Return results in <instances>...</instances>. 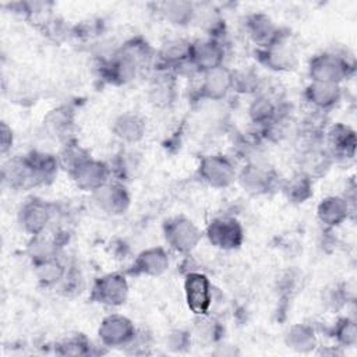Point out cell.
Segmentation results:
<instances>
[{
  "mask_svg": "<svg viewBox=\"0 0 357 357\" xmlns=\"http://www.w3.org/2000/svg\"><path fill=\"white\" fill-rule=\"evenodd\" d=\"M347 215V205L340 198H326L318 208L319 219L326 225H339Z\"/></svg>",
  "mask_w": 357,
  "mask_h": 357,
  "instance_id": "15",
  "label": "cell"
},
{
  "mask_svg": "<svg viewBox=\"0 0 357 357\" xmlns=\"http://www.w3.org/2000/svg\"><path fill=\"white\" fill-rule=\"evenodd\" d=\"M241 183L248 191H261L265 188V176L255 167H250L241 176Z\"/></svg>",
  "mask_w": 357,
  "mask_h": 357,
  "instance_id": "20",
  "label": "cell"
},
{
  "mask_svg": "<svg viewBox=\"0 0 357 357\" xmlns=\"http://www.w3.org/2000/svg\"><path fill=\"white\" fill-rule=\"evenodd\" d=\"M96 197L100 208L109 213H120L128 204V195L119 185H103L96 190Z\"/></svg>",
  "mask_w": 357,
  "mask_h": 357,
  "instance_id": "12",
  "label": "cell"
},
{
  "mask_svg": "<svg viewBox=\"0 0 357 357\" xmlns=\"http://www.w3.org/2000/svg\"><path fill=\"white\" fill-rule=\"evenodd\" d=\"M99 336L107 346H123L134 337V326L127 318L112 315L102 322Z\"/></svg>",
  "mask_w": 357,
  "mask_h": 357,
  "instance_id": "2",
  "label": "cell"
},
{
  "mask_svg": "<svg viewBox=\"0 0 357 357\" xmlns=\"http://www.w3.org/2000/svg\"><path fill=\"white\" fill-rule=\"evenodd\" d=\"M250 112L255 121H269L275 113V109H273V105L269 102V99L261 98L254 102Z\"/></svg>",
  "mask_w": 357,
  "mask_h": 357,
  "instance_id": "21",
  "label": "cell"
},
{
  "mask_svg": "<svg viewBox=\"0 0 357 357\" xmlns=\"http://www.w3.org/2000/svg\"><path fill=\"white\" fill-rule=\"evenodd\" d=\"M271 50L266 53V61L273 68H290L294 63V54L286 47H276L271 45Z\"/></svg>",
  "mask_w": 357,
  "mask_h": 357,
  "instance_id": "18",
  "label": "cell"
},
{
  "mask_svg": "<svg viewBox=\"0 0 357 357\" xmlns=\"http://www.w3.org/2000/svg\"><path fill=\"white\" fill-rule=\"evenodd\" d=\"M223 52L215 42H201L194 47H190V57L194 64L205 71L220 67Z\"/></svg>",
  "mask_w": 357,
  "mask_h": 357,
  "instance_id": "9",
  "label": "cell"
},
{
  "mask_svg": "<svg viewBox=\"0 0 357 357\" xmlns=\"http://www.w3.org/2000/svg\"><path fill=\"white\" fill-rule=\"evenodd\" d=\"M346 61L335 54H321L311 61L310 73L317 82L337 84L346 74Z\"/></svg>",
  "mask_w": 357,
  "mask_h": 357,
  "instance_id": "1",
  "label": "cell"
},
{
  "mask_svg": "<svg viewBox=\"0 0 357 357\" xmlns=\"http://www.w3.org/2000/svg\"><path fill=\"white\" fill-rule=\"evenodd\" d=\"M211 241L222 248L237 247L241 241V227L233 219H218L208 229Z\"/></svg>",
  "mask_w": 357,
  "mask_h": 357,
  "instance_id": "6",
  "label": "cell"
},
{
  "mask_svg": "<svg viewBox=\"0 0 357 357\" xmlns=\"http://www.w3.org/2000/svg\"><path fill=\"white\" fill-rule=\"evenodd\" d=\"M114 131L121 139L132 142V141H137L142 137L144 123L137 116L126 114V116H121L116 121Z\"/></svg>",
  "mask_w": 357,
  "mask_h": 357,
  "instance_id": "16",
  "label": "cell"
},
{
  "mask_svg": "<svg viewBox=\"0 0 357 357\" xmlns=\"http://www.w3.org/2000/svg\"><path fill=\"white\" fill-rule=\"evenodd\" d=\"M165 14L174 24H183L185 20L191 18V6L185 3H170L166 6Z\"/></svg>",
  "mask_w": 357,
  "mask_h": 357,
  "instance_id": "19",
  "label": "cell"
},
{
  "mask_svg": "<svg viewBox=\"0 0 357 357\" xmlns=\"http://www.w3.org/2000/svg\"><path fill=\"white\" fill-rule=\"evenodd\" d=\"M166 238L178 251H190L199 240L197 227L187 219L177 218L167 223Z\"/></svg>",
  "mask_w": 357,
  "mask_h": 357,
  "instance_id": "3",
  "label": "cell"
},
{
  "mask_svg": "<svg viewBox=\"0 0 357 357\" xmlns=\"http://www.w3.org/2000/svg\"><path fill=\"white\" fill-rule=\"evenodd\" d=\"M201 174L211 185L215 187H225L234 177L231 165L220 156H211L204 159L201 165Z\"/></svg>",
  "mask_w": 357,
  "mask_h": 357,
  "instance_id": "7",
  "label": "cell"
},
{
  "mask_svg": "<svg viewBox=\"0 0 357 357\" xmlns=\"http://www.w3.org/2000/svg\"><path fill=\"white\" fill-rule=\"evenodd\" d=\"M95 294L99 303L110 305L121 304L127 296V283L124 278L119 275H109L98 282L95 287Z\"/></svg>",
  "mask_w": 357,
  "mask_h": 357,
  "instance_id": "8",
  "label": "cell"
},
{
  "mask_svg": "<svg viewBox=\"0 0 357 357\" xmlns=\"http://www.w3.org/2000/svg\"><path fill=\"white\" fill-rule=\"evenodd\" d=\"M286 342H287L289 347H291L297 351H308V350L314 349L315 337H314V332L310 328L297 325L289 331V333L286 336Z\"/></svg>",
  "mask_w": 357,
  "mask_h": 357,
  "instance_id": "17",
  "label": "cell"
},
{
  "mask_svg": "<svg viewBox=\"0 0 357 357\" xmlns=\"http://www.w3.org/2000/svg\"><path fill=\"white\" fill-rule=\"evenodd\" d=\"M185 293L190 308L195 314H205L211 304L209 282L201 273H191L185 280Z\"/></svg>",
  "mask_w": 357,
  "mask_h": 357,
  "instance_id": "4",
  "label": "cell"
},
{
  "mask_svg": "<svg viewBox=\"0 0 357 357\" xmlns=\"http://www.w3.org/2000/svg\"><path fill=\"white\" fill-rule=\"evenodd\" d=\"M20 220L24 229L32 233L40 231L49 220V209L39 201H32L24 205L20 213Z\"/></svg>",
  "mask_w": 357,
  "mask_h": 357,
  "instance_id": "11",
  "label": "cell"
},
{
  "mask_svg": "<svg viewBox=\"0 0 357 357\" xmlns=\"http://www.w3.org/2000/svg\"><path fill=\"white\" fill-rule=\"evenodd\" d=\"M231 85H233V75L220 66L206 71L205 79L202 84V91L208 98L219 99L225 96V93L229 91Z\"/></svg>",
  "mask_w": 357,
  "mask_h": 357,
  "instance_id": "10",
  "label": "cell"
},
{
  "mask_svg": "<svg viewBox=\"0 0 357 357\" xmlns=\"http://www.w3.org/2000/svg\"><path fill=\"white\" fill-rule=\"evenodd\" d=\"M74 177L81 188L96 191L105 185L107 178V169L100 162L85 159L74 167Z\"/></svg>",
  "mask_w": 357,
  "mask_h": 357,
  "instance_id": "5",
  "label": "cell"
},
{
  "mask_svg": "<svg viewBox=\"0 0 357 357\" xmlns=\"http://www.w3.org/2000/svg\"><path fill=\"white\" fill-rule=\"evenodd\" d=\"M251 32H252V36L255 38V40L262 42V43L271 42V39L273 38V28H272L269 20H266V18L265 20L255 18Z\"/></svg>",
  "mask_w": 357,
  "mask_h": 357,
  "instance_id": "22",
  "label": "cell"
},
{
  "mask_svg": "<svg viewBox=\"0 0 357 357\" xmlns=\"http://www.w3.org/2000/svg\"><path fill=\"white\" fill-rule=\"evenodd\" d=\"M308 99L318 107H328L339 99V86L332 82H317L308 86Z\"/></svg>",
  "mask_w": 357,
  "mask_h": 357,
  "instance_id": "13",
  "label": "cell"
},
{
  "mask_svg": "<svg viewBox=\"0 0 357 357\" xmlns=\"http://www.w3.org/2000/svg\"><path fill=\"white\" fill-rule=\"evenodd\" d=\"M167 257L166 254L160 250V248H153V250H148L145 252H142L135 266L139 272L144 273H149V275H158L160 272H163L167 266Z\"/></svg>",
  "mask_w": 357,
  "mask_h": 357,
  "instance_id": "14",
  "label": "cell"
},
{
  "mask_svg": "<svg viewBox=\"0 0 357 357\" xmlns=\"http://www.w3.org/2000/svg\"><path fill=\"white\" fill-rule=\"evenodd\" d=\"M337 337L343 344H353L356 342V326L350 321H344L337 329Z\"/></svg>",
  "mask_w": 357,
  "mask_h": 357,
  "instance_id": "23",
  "label": "cell"
}]
</instances>
